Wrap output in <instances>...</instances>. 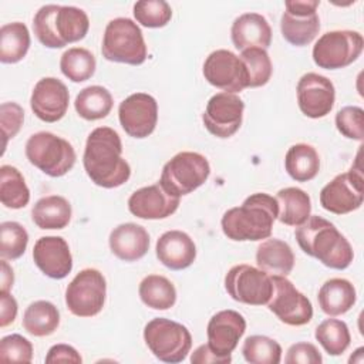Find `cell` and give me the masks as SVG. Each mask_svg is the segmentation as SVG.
Wrapping results in <instances>:
<instances>
[{
	"mask_svg": "<svg viewBox=\"0 0 364 364\" xmlns=\"http://www.w3.org/2000/svg\"><path fill=\"white\" fill-rule=\"evenodd\" d=\"M82 165L88 178L98 186L112 189L131 176V166L122 158V142L117 131L98 127L87 138Z\"/></svg>",
	"mask_w": 364,
	"mask_h": 364,
	"instance_id": "1",
	"label": "cell"
},
{
	"mask_svg": "<svg viewBox=\"0 0 364 364\" xmlns=\"http://www.w3.org/2000/svg\"><path fill=\"white\" fill-rule=\"evenodd\" d=\"M276 198L257 192L247 196L240 206L230 208L222 216L223 235L235 242H257L270 237L277 219Z\"/></svg>",
	"mask_w": 364,
	"mask_h": 364,
	"instance_id": "2",
	"label": "cell"
},
{
	"mask_svg": "<svg viewBox=\"0 0 364 364\" xmlns=\"http://www.w3.org/2000/svg\"><path fill=\"white\" fill-rule=\"evenodd\" d=\"M294 236L300 249L326 267L344 270L354 259L353 247L346 236L321 216L310 215L306 222L297 226Z\"/></svg>",
	"mask_w": 364,
	"mask_h": 364,
	"instance_id": "3",
	"label": "cell"
},
{
	"mask_svg": "<svg viewBox=\"0 0 364 364\" xmlns=\"http://www.w3.org/2000/svg\"><path fill=\"white\" fill-rule=\"evenodd\" d=\"M90 28V20L82 9L74 6L46 4L33 18L37 40L48 48H63L82 40Z\"/></svg>",
	"mask_w": 364,
	"mask_h": 364,
	"instance_id": "4",
	"label": "cell"
},
{
	"mask_svg": "<svg viewBox=\"0 0 364 364\" xmlns=\"http://www.w3.org/2000/svg\"><path fill=\"white\" fill-rule=\"evenodd\" d=\"M101 53L108 61L129 65H141L148 57L146 44L139 26L127 17L112 18L107 24Z\"/></svg>",
	"mask_w": 364,
	"mask_h": 364,
	"instance_id": "5",
	"label": "cell"
},
{
	"mask_svg": "<svg viewBox=\"0 0 364 364\" xmlns=\"http://www.w3.org/2000/svg\"><path fill=\"white\" fill-rule=\"evenodd\" d=\"M26 156L31 165L51 178L64 176L75 165V151L73 145L47 131L33 134L26 142Z\"/></svg>",
	"mask_w": 364,
	"mask_h": 364,
	"instance_id": "6",
	"label": "cell"
},
{
	"mask_svg": "<svg viewBox=\"0 0 364 364\" xmlns=\"http://www.w3.org/2000/svg\"><path fill=\"white\" fill-rule=\"evenodd\" d=\"M210 175L208 159L192 151L173 155L162 168L159 183L173 196H185L202 186Z\"/></svg>",
	"mask_w": 364,
	"mask_h": 364,
	"instance_id": "7",
	"label": "cell"
},
{
	"mask_svg": "<svg viewBox=\"0 0 364 364\" xmlns=\"http://www.w3.org/2000/svg\"><path fill=\"white\" fill-rule=\"evenodd\" d=\"M144 340L158 360L171 364L183 361L192 347L189 330L183 324L165 317H156L146 323Z\"/></svg>",
	"mask_w": 364,
	"mask_h": 364,
	"instance_id": "8",
	"label": "cell"
},
{
	"mask_svg": "<svg viewBox=\"0 0 364 364\" xmlns=\"http://www.w3.org/2000/svg\"><path fill=\"white\" fill-rule=\"evenodd\" d=\"M364 48V38L354 30H333L321 34L313 47V61L324 70H340L353 64Z\"/></svg>",
	"mask_w": 364,
	"mask_h": 364,
	"instance_id": "9",
	"label": "cell"
},
{
	"mask_svg": "<svg viewBox=\"0 0 364 364\" xmlns=\"http://www.w3.org/2000/svg\"><path fill=\"white\" fill-rule=\"evenodd\" d=\"M107 296V282L97 269H82L75 274L65 289V304L71 314L77 317H94L104 304Z\"/></svg>",
	"mask_w": 364,
	"mask_h": 364,
	"instance_id": "10",
	"label": "cell"
},
{
	"mask_svg": "<svg viewBox=\"0 0 364 364\" xmlns=\"http://www.w3.org/2000/svg\"><path fill=\"white\" fill-rule=\"evenodd\" d=\"M225 289L235 301L249 306H263L272 297L273 282L269 273L243 263L229 269L225 276Z\"/></svg>",
	"mask_w": 364,
	"mask_h": 364,
	"instance_id": "11",
	"label": "cell"
},
{
	"mask_svg": "<svg viewBox=\"0 0 364 364\" xmlns=\"http://www.w3.org/2000/svg\"><path fill=\"white\" fill-rule=\"evenodd\" d=\"M364 200L361 168H353L336 175L320 191V205L330 213L346 215L357 210Z\"/></svg>",
	"mask_w": 364,
	"mask_h": 364,
	"instance_id": "12",
	"label": "cell"
},
{
	"mask_svg": "<svg viewBox=\"0 0 364 364\" xmlns=\"http://www.w3.org/2000/svg\"><path fill=\"white\" fill-rule=\"evenodd\" d=\"M318 0H287L280 18L283 38L296 47L310 44L320 31Z\"/></svg>",
	"mask_w": 364,
	"mask_h": 364,
	"instance_id": "13",
	"label": "cell"
},
{
	"mask_svg": "<svg viewBox=\"0 0 364 364\" xmlns=\"http://www.w3.org/2000/svg\"><path fill=\"white\" fill-rule=\"evenodd\" d=\"M273 293L267 309L284 324L299 327L307 324L313 317L310 300L299 291L287 276H272Z\"/></svg>",
	"mask_w": 364,
	"mask_h": 364,
	"instance_id": "14",
	"label": "cell"
},
{
	"mask_svg": "<svg viewBox=\"0 0 364 364\" xmlns=\"http://www.w3.org/2000/svg\"><path fill=\"white\" fill-rule=\"evenodd\" d=\"M245 111L243 100L232 92L212 95L202 114L205 128L218 138H230L242 125Z\"/></svg>",
	"mask_w": 364,
	"mask_h": 364,
	"instance_id": "15",
	"label": "cell"
},
{
	"mask_svg": "<svg viewBox=\"0 0 364 364\" xmlns=\"http://www.w3.org/2000/svg\"><path fill=\"white\" fill-rule=\"evenodd\" d=\"M205 80L223 92H240L247 88V73L235 53L220 48L212 51L203 63Z\"/></svg>",
	"mask_w": 364,
	"mask_h": 364,
	"instance_id": "16",
	"label": "cell"
},
{
	"mask_svg": "<svg viewBox=\"0 0 364 364\" xmlns=\"http://www.w3.org/2000/svg\"><path fill=\"white\" fill-rule=\"evenodd\" d=\"M118 119L129 136L146 138L154 132L158 122V102L146 92L131 94L119 104Z\"/></svg>",
	"mask_w": 364,
	"mask_h": 364,
	"instance_id": "17",
	"label": "cell"
},
{
	"mask_svg": "<svg viewBox=\"0 0 364 364\" xmlns=\"http://www.w3.org/2000/svg\"><path fill=\"white\" fill-rule=\"evenodd\" d=\"M296 94L300 111L309 118H323L330 114L334 107V84L327 77L317 73L301 75L296 87Z\"/></svg>",
	"mask_w": 364,
	"mask_h": 364,
	"instance_id": "18",
	"label": "cell"
},
{
	"mask_svg": "<svg viewBox=\"0 0 364 364\" xmlns=\"http://www.w3.org/2000/svg\"><path fill=\"white\" fill-rule=\"evenodd\" d=\"M70 102V92L63 81L55 77H44L37 81L30 97V107L34 115L44 122L60 121Z\"/></svg>",
	"mask_w": 364,
	"mask_h": 364,
	"instance_id": "19",
	"label": "cell"
},
{
	"mask_svg": "<svg viewBox=\"0 0 364 364\" xmlns=\"http://www.w3.org/2000/svg\"><path fill=\"white\" fill-rule=\"evenodd\" d=\"M245 331L246 320L240 313L235 310H220L213 314L208 323L206 344L215 354L223 358H232V353Z\"/></svg>",
	"mask_w": 364,
	"mask_h": 364,
	"instance_id": "20",
	"label": "cell"
},
{
	"mask_svg": "<svg viewBox=\"0 0 364 364\" xmlns=\"http://www.w3.org/2000/svg\"><path fill=\"white\" fill-rule=\"evenodd\" d=\"M36 266L50 279L61 280L73 270V256L68 243L61 236H41L33 247Z\"/></svg>",
	"mask_w": 364,
	"mask_h": 364,
	"instance_id": "21",
	"label": "cell"
},
{
	"mask_svg": "<svg viewBox=\"0 0 364 364\" xmlns=\"http://www.w3.org/2000/svg\"><path fill=\"white\" fill-rule=\"evenodd\" d=\"M179 198L168 193L161 183L136 189L128 199L129 212L139 219H165L176 212Z\"/></svg>",
	"mask_w": 364,
	"mask_h": 364,
	"instance_id": "22",
	"label": "cell"
},
{
	"mask_svg": "<svg viewBox=\"0 0 364 364\" xmlns=\"http://www.w3.org/2000/svg\"><path fill=\"white\" fill-rule=\"evenodd\" d=\"M158 260L171 270H183L196 259V246L182 230H168L159 236L155 246Z\"/></svg>",
	"mask_w": 364,
	"mask_h": 364,
	"instance_id": "23",
	"label": "cell"
},
{
	"mask_svg": "<svg viewBox=\"0 0 364 364\" xmlns=\"http://www.w3.org/2000/svg\"><path fill=\"white\" fill-rule=\"evenodd\" d=\"M111 252L124 262L142 259L149 249V233L141 225L127 222L114 228L108 237Z\"/></svg>",
	"mask_w": 364,
	"mask_h": 364,
	"instance_id": "24",
	"label": "cell"
},
{
	"mask_svg": "<svg viewBox=\"0 0 364 364\" xmlns=\"http://www.w3.org/2000/svg\"><path fill=\"white\" fill-rule=\"evenodd\" d=\"M230 37L233 46L240 51L255 47L266 50L272 43V28L262 14L243 13L235 18Z\"/></svg>",
	"mask_w": 364,
	"mask_h": 364,
	"instance_id": "25",
	"label": "cell"
},
{
	"mask_svg": "<svg viewBox=\"0 0 364 364\" xmlns=\"http://www.w3.org/2000/svg\"><path fill=\"white\" fill-rule=\"evenodd\" d=\"M357 300L355 287L347 279L333 277L324 282L318 290L317 301L327 316H341L347 313Z\"/></svg>",
	"mask_w": 364,
	"mask_h": 364,
	"instance_id": "26",
	"label": "cell"
},
{
	"mask_svg": "<svg viewBox=\"0 0 364 364\" xmlns=\"http://www.w3.org/2000/svg\"><path fill=\"white\" fill-rule=\"evenodd\" d=\"M256 263L270 276H287L294 267V253L284 240L267 237L257 246Z\"/></svg>",
	"mask_w": 364,
	"mask_h": 364,
	"instance_id": "27",
	"label": "cell"
},
{
	"mask_svg": "<svg viewBox=\"0 0 364 364\" xmlns=\"http://www.w3.org/2000/svg\"><path fill=\"white\" fill-rule=\"evenodd\" d=\"M71 205L60 195H48L38 199L31 209V219L40 229H64L71 220Z\"/></svg>",
	"mask_w": 364,
	"mask_h": 364,
	"instance_id": "28",
	"label": "cell"
},
{
	"mask_svg": "<svg viewBox=\"0 0 364 364\" xmlns=\"http://www.w3.org/2000/svg\"><path fill=\"white\" fill-rule=\"evenodd\" d=\"M279 213L277 219L287 226H300L307 220L311 212V200L309 193L296 186L283 188L276 195Z\"/></svg>",
	"mask_w": 364,
	"mask_h": 364,
	"instance_id": "29",
	"label": "cell"
},
{
	"mask_svg": "<svg viewBox=\"0 0 364 364\" xmlns=\"http://www.w3.org/2000/svg\"><path fill=\"white\" fill-rule=\"evenodd\" d=\"M284 168L296 182H309L320 171V156L314 146L309 144L291 145L284 156Z\"/></svg>",
	"mask_w": 364,
	"mask_h": 364,
	"instance_id": "30",
	"label": "cell"
},
{
	"mask_svg": "<svg viewBox=\"0 0 364 364\" xmlns=\"http://www.w3.org/2000/svg\"><path fill=\"white\" fill-rule=\"evenodd\" d=\"M60 324L58 309L47 300H37L28 304L23 314L24 330L34 337L53 334Z\"/></svg>",
	"mask_w": 364,
	"mask_h": 364,
	"instance_id": "31",
	"label": "cell"
},
{
	"mask_svg": "<svg viewBox=\"0 0 364 364\" xmlns=\"http://www.w3.org/2000/svg\"><path fill=\"white\" fill-rule=\"evenodd\" d=\"M30 48V31L21 21H13L0 28V61L16 64L21 61Z\"/></svg>",
	"mask_w": 364,
	"mask_h": 364,
	"instance_id": "32",
	"label": "cell"
},
{
	"mask_svg": "<svg viewBox=\"0 0 364 364\" xmlns=\"http://www.w3.org/2000/svg\"><path fill=\"white\" fill-rule=\"evenodd\" d=\"M114 105L111 92L101 85H90L82 88L74 101L77 114L87 121L105 118Z\"/></svg>",
	"mask_w": 364,
	"mask_h": 364,
	"instance_id": "33",
	"label": "cell"
},
{
	"mask_svg": "<svg viewBox=\"0 0 364 364\" xmlns=\"http://www.w3.org/2000/svg\"><path fill=\"white\" fill-rule=\"evenodd\" d=\"M139 299L154 310H168L176 303V289L173 283L161 274L145 276L138 287Z\"/></svg>",
	"mask_w": 364,
	"mask_h": 364,
	"instance_id": "34",
	"label": "cell"
},
{
	"mask_svg": "<svg viewBox=\"0 0 364 364\" xmlns=\"http://www.w3.org/2000/svg\"><path fill=\"white\" fill-rule=\"evenodd\" d=\"M0 200L9 209H21L30 202V189L21 172L11 165L0 168Z\"/></svg>",
	"mask_w": 364,
	"mask_h": 364,
	"instance_id": "35",
	"label": "cell"
},
{
	"mask_svg": "<svg viewBox=\"0 0 364 364\" xmlns=\"http://www.w3.org/2000/svg\"><path fill=\"white\" fill-rule=\"evenodd\" d=\"M97 61L94 54L82 47H73L63 53L60 58V70L73 82L90 80L95 73Z\"/></svg>",
	"mask_w": 364,
	"mask_h": 364,
	"instance_id": "36",
	"label": "cell"
},
{
	"mask_svg": "<svg viewBox=\"0 0 364 364\" xmlns=\"http://www.w3.org/2000/svg\"><path fill=\"white\" fill-rule=\"evenodd\" d=\"M314 337L318 344L333 357L341 355L350 346L351 336L348 326L343 320L326 318L314 331Z\"/></svg>",
	"mask_w": 364,
	"mask_h": 364,
	"instance_id": "37",
	"label": "cell"
},
{
	"mask_svg": "<svg viewBox=\"0 0 364 364\" xmlns=\"http://www.w3.org/2000/svg\"><path fill=\"white\" fill-rule=\"evenodd\" d=\"M282 353L280 344L267 336H249L242 346V354L250 364H279Z\"/></svg>",
	"mask_w": 364,
	"mask_h": 364,
	"instance_id": "38",
	"label": "cell"
},
{
	"mask_svg": "<svg viewBox=\"0 0 364 364\" xmlns=\"http://www.w3.org/2000/svg\"><path fill=\"white\" fill-rule=\"evenodd\" d=\"M240 60L245 64L247 73V88L263 87L269 82L273 65L266 50L263 48H247L240 53Z\"/></svg>",
	"mask_w": 364,
	"mask_h": 364,
	"instance_id": "39",
	"label": "cell"
},
{
	"mask_svg": "<svg viewBox=\"0 0 364 364\" xmlns=\"http://www.w3.org/2000/svg\"><path fill=\"white\" fill-rule=\"evenodd\" d=\"M28 233L18 222H3L0 225V256L6 260L21 257L27 249Z\"/></svg>",
	"mask_w": 364,
	"mask_h": 364,
	"instance_id": "40",
	"label": "cell"
},
{
	"mask_svg": "<svg viewBox=\"0 0 364 364\" xmlns=\"http://www.w3.org/2000/svg\"><path fill=\"white\" fill-rule=\"evenodd\" d=\"M136 23L148 28H159L169 23L172 9L165 0H141L134 4Z\"/></svg>",
	"mask_w": 364,
	"mask_h": 364,
	"instance_id": "41",
	"label": "cell"
},
{
	"mask_svg": "<svg viewBox=\"0 0 364 364\" xmlns=\"http://www.w3.org/2000/svg\"><path fill=\"white\" fill-rule=\"evenodd\" d=\"M336 127L338 132L354 141L364 139V111L357 105L343 107L336 114Z\"/></svg>",
	"mask_w": 364,
	"mask_h": 364,
	"instance_id": "42",
	"label": "cell"
},
{
	"mask_svg": "<svg viewBox=\"0 0 364 364\" xmlns=\"http://www.w3.org/2000/svg\"><path fill=\"white\" fill-rule=\"evenodd\" d=\"M0 360L9 363H31L33 344L20 334H9L0 340Z\"/></svg>",
	"mask_w": 364,
	"mask_h": 364,
	"instance_id": "43",
	"label": "cell"
},
{
	"mask_svg": "<svg viewBox=\"0 0 364 364\" xmlns=\"http://www.w3.org/2000/svg\"><path fill=\"white\" fill-rule=\"evenodd\" d=\"M24 121V111L17 102H3L0 105V125L4 136L3 146H7V141L14 138Z\"/></svg>",
	"mask_w": 364,
	"mask_h": 364,
	"instance_id": "44",
	"label": "cell"
},
{
	"mask_svg": "<svg viewBox=\"0 0 364 364\" xmlns=\"http://www.w3.org/2000/svg\"><path fill=\"white\" fill-rule=\"evenodd\" d=\"M286 364H321L323 357L318 351V348L306 341H300L296 344H291L286 353L284 357Z\"/></svg>",
	"mask_w": 364,
	"mask_h": 364,
	"instance_id": "45",
	"label": "cell"
},
{
	"mask_svg": "<svg viewBox=\"0 0 364 364\" xmlns=\"http://www.w3.org/2000/svg\"><path fill=\"white\" fill-rule=\"evenodd\" d=\"M47 364H57V363H73V364H81L82 358L80 353L68 344H54L50 347L47 355H46Z\"/></svg>",
	"mask_w": 364,
	"mask_h": 364,
	"instance_id": "46",
	"label": "cell"
},
{
	"mask_svg": "<svg viewBox=\"0 0 364 364\" xmlns=\"http://www.w3.org/2000/svg\"><path fill=\"white\" fill-rule=\"evenodd\" d=\"M17 307V301L10 291L0 290V327H7L16 320Z\"/></svg>",
	"mask_w": 364,
	"mask_h": 364,
	"instance_id": "47",
	"label": "cell"
},
{
	"mask_svg": "<svg viewBox=\"0 0 364 364\" xmlns=\"http://www.w3.org/2000/svg\"><path fill=\"white\" fill-rule=\"evenodd\" d=\"M230 361H232V358H223V357L215 354L209 348L208 344L199 346L192 353V355H191V363L192 364H208V363H210V364H215V363H218V364H228Z\"/></svg>",
	"mask_w": 364,
	"mask_h": 364,
	"instance_id": "48",
	"label": "cell"
},
{
	"mask_svg": "<svg viewBox=\"0 0 364 364\" xmlns=\"http://www.w3.org/2000/svg\"><path fill=\"white\" fill-rule=\"evenodd\" d=\"M1 264V276H0V287L1 291H10L14 283V274H13V269L9 266L6 259H1L0 262Z\"/></svg>",
	"mask_w": 364,
	"mask_h": 364,
	"instance_id": "49",
	"label": "cell"
}]
</instances>
